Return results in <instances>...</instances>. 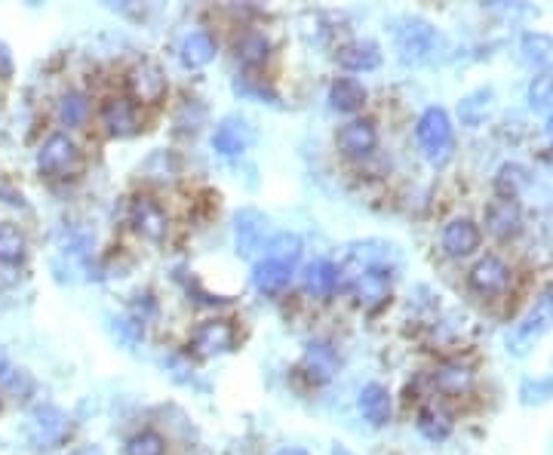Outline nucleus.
Instances as JSON below:
<instances>
[{"instance_id":"39448f33","label":"nucleus","mask_w":553,"mask_h":455,"mask_svg":"<svg viewBox=\"0 0 553 455\" xmlns=\"http://www.w3.org/2000/svg\"><path fill=\"white\" fill-rule=\"evenodd\" d=\"M126 90H130L126 99H130L133 105H157V102H163V96L169 90L166 71L157 62H139L130 68V74H126Z\"/></svg>"},{"instance_id":"9d476101","label":"nucleus","mask_w":553,"mask_h":455,"mask_svg":"<svg viewBox=\"0 0 553 455\" xmlns=\"http://www.w3.org/2000/svg\"><path fill=\"white\" fill-rule=\"evenodd\" d=\"M99 120L114 139H126L139 133V111L126 96H108L99 108Z\"/></svg>"},{"instance_id":"9b49d317","label":"nucleus","mask_w":553,"mask_h":455,"mask_svg":"<svg viewBox=\"0 0 553 455\" xmlns=\"http://www.w3.org/2000/svg\"><path fill=\"white\" fill-rule=\"evenodd\" d=\"M486 231L495 240H504V243L520 237V231H523V210H520V203L510 200V197H495L489 203V210H486Z\"/></svg>"},{"instance_id":"ddd939ff","label":"nucleus","mask_w":553,"mask_h":455,"mask_svg":"<svg viewBox=\"0 0 553 455\" xmlns=\"http://www.w3.org/2000/svg\"><path fill=\"white\" fill-rule=\"evenodd\" d=\"M467 283H471V289L477 296H483V299L501 296L507 289V283H510V268L498 256H486V259H480L471 268V274H467Z\"/></svg>"},{"instance_id":"2f4dec72","label":"nucleus","mask_w":553,"mask_h":455,"mask_svg":"<svg viewBox=\"0 0 553 455\" xmlns=\"http://www.w3.org/2000/svg\"><path fill=\"white\" fill-rule=\"evenodd\" d=\"M529 108L544 117L553 120V77L550 74H538L529 84Z\"/></svg>"},{"instance_id":"0eeeda50","label":"nucleus","mask_w":553,"mask_h":455,"mask_svg":"<svg viewBox=\"0 0 553 455\" xmlns=\"http://www.w3.org/2000/svg\"><path fill=\"white\" fill-rule=\"evenodd\" d=\"M130 225L145 240H151V243H160L169 234V216H166V210H163V206L154 197H148V194L133 197V203H130Z\"/></svg>"},{"instance_id":"e433bc0d","label":"nucleus","mask_w":553,"mask_h":455,"mask_svg":"<svg viewBox=\"0 0 553 455\" xmlns=\"http://www.w3.org/2000/svg\"><path fill=\"white\" fill-rule=\"evenodd\" d=\"M114 333H117L126 345H136V342H142V336H145V323H142V320H130V317H120V320H114Z\"/></svg>"},{"instance_id":"b1692460","label":"nucleus","mask_w":553,"mask_h":455,"mask_svg":"<svg viewBox=\"0 0 553 455\" xmlns=\"http://www.w3.org/2000/svg\"><path fill=\"white\" fill-rule=\"evenodd\" d=\"M216 53H219V44L209 31H191L179 47V59L185 68H206L216 59Z\"/></svg>"},{"instance_id":"cd10ccee","label":"nucleus","mask_w":553,"mask_h":455,"mask_svg":"<svg viewBox=\"0 0 553 455\" xmlns=\"http://www.w3.org/2000/svg\"><path fill=\"white\" fill-rule=\"evenodd\" d=\"M418 434L424 440H431V443H443L449 434H452V416L443 409V406H424L418 412Z\"/></svg>"},{"instance_id":"f03ea898","label":"nucleus","mask_w":553,"mask_h":455,"mask_svg":"<svg viewBox=\"0 0 553 455\" xmlns=\"http://www.w3.org/2000/svg\"><path fill=\"white\" fill-rule=\"evenodd\" d=\"M446 50V40L443 34L428 22V19H406L397 28V53L406 65H424V62H434L440 53Z\"/></svg>"},{"instance_id":"bb28decb","label":"nucleus","mask_w":553,"mask_h":455,"mask_svg":"<svg viewBox=\"0 0 553 455\" xmlns=\"http://www.w3.org/2000/svg\"><path fill=\"white\" fill-rule=\"evenodd\" d=\"M492 105H495V93L489 87L474 90L458 102V117L464 127H480V123H486V117L492 114Z\"/></svg>"},{"instance_id":"f257e3e1","label":"nucleus","mask_w":553,"mask_h":455,"mask_svg":"<svg viewBox=\"0 0 553 455\" xmlns=\"http://www.w3.org/2000/svg\"><path fill=\"white\" fill-rule=\"evenodd\" d=\"M74 434V422L68 412H62L59 406H34L28 412V419L22 425V437L34 452H56L62 449Z\"/></svg>"},{"instance_id":"2eb2a0df","label":"nucleus","mask_w":553,"mask_h":455,"mask_svg":"<svg viewBox=\"0 0 553 455\" xmlns=\"http://www.w3.org/2000/svg\"><path fill=\"white\" fill-rule=\"evenodd\" d=\"M252 145V127L240 117H225L216 133H212V148L222 157H240Z\"/></svg>"},{"instance_id":"72a5a7b5","label":"nucleus","mask_w":553,"mask_h":455,"mask_svg":"<svg viewBox=\"0 0 553 455\" xmlns=\"http://www.w3.org/2000/svg\"><path fill=\"white\" fill-rule=\"evenodd\" d=\"M529 185V173L520 167V163H507V167L498 170V179H495V188H498V197H510L517 200L520 191Z\"/></svg>"},{"instance_id":"4be33fe9","label":"nucleus","mask_w":553,"mask_h":455,"mask_svg":"<svg viewBox=\"0 0 553 455\" xmlns=\"http://www.w3.org/2000/svg\"><path fill=\"white\" fill-rule=\"evenodd\" d=\"M520 56L532 71L550 74L553 71V37L544 31H526L520 40Z\"/></svg>"},{"instance_id":"37998d69","label":"nucleus","mask_w":553,"mask_h":455,"mask_svg":"<svg viewBox=\"0 0 553 455\" xmlns=\"http://www.w3.org/2000/svg\"><path fill=\"white\" fill-rule=\"evenodd\" d=\"M7 366V354H4V348H0V369Z\"/></svg>"},{"instance_id":"412c9836","label":"nucleus","mask_w":553,"mask_h":455,"mask_svg":"<svg viewBox=\"0 0 553 455\" xmlns=\"http://www.w3.org/2000/svg\"><path fill=\"white\" fill-rule=\"evenodd\" d=\"M335 62L345 71H375L381 65V50L375 40H351V44L338 47Z\"/></svg>"},{"instance_id":"473e14b6","label":"nucleus","mask_w":553,"mask_h":455,"mask_svg":"<svg viewBox=\"0 0 553 455\" xmlns=\"http://www.w3.org/2000/svg\"><path fill=\"white\" fill-rule=\"evenodd\" d=\"M305 366L311 369V379L326 382L332 372H335V351L326 342H314L305 351Z\"/></svg>"},{"instance_id":"a211bd4d","label":"nucleus","mask_w":553,"mask_h":455,"mask_svg":"<svg viewBox=\"0 0 553 455\" xmlns=\"http://www.w3.org/2000/svg\"><path fill=\"white\" fill-rule=\"evenodd\" d=\"M302 286H305V293L317 302L332 299L335 289H338V265H332L329 259L308 262L305 271H302Z\"/></svg>"},{"instance_id":"1a4fd4ad","label":"nucleus","mask_w":553,"mask_h":455,"mask_svg":"<svg viewBox=\"0 0 553 455\" xmlns=\"http://www.w3.org/2000/svg\"><path fill=\"white\" fill-rule=\"evenodd\" d=\"M265 234H268V219L246 206L234 216V243H237V253L243 259H252L259 250H265Z\"/></svg>"},{"instance_id":"423d86ee","label":"nucleus","mask_w":553,"mask_h":455,"mask_svg":"<svg viewBox=\"0 0 553 455\" xmlns=\"http://www.w3.org/2000/svg\"><path fill=\"white\" fill-rule=\"evenodd\" d=\"M237 329L231 320H203L191 333V351L197 357H219L234 351Z\"/></svg>"},{"instance_id":"f3484780","label":"nucleus","mask_w":553,"mask_h":455,"mask_svg":"<svg viewBox=\"0 0 553 455\" xmlns=\"http://www.w3.org/2000/svg\"><path fill=\"white\" fill-rule=\"evenodd\" d=\"M553 323V314H550V305H547V299L514 329V336L507 339V345H510V351H514L517 357H523L544 333H547V326Z\"/></svg>"},{"instance_id":"5701e85b","label":"nucleus","mask_w":553,"mask_h":455,"mask_svg":"<svg viewBox=\"0 0 553 455\" xmlns=\"http://www.w3.org/2000/svg\"><path fill=\"white\" fill-rule=\"evenodd\" d=\"M369 93L366 87L360 84L357 77H335L332 87H329V105L338 111V114H354L366 105Z\"/></svg>"},{"instance_id":"a878e982","label":"nucleus","mask_w":553,"mask_h":455,"mask_svg":"<svg viewBox=\"0 0 553 455\" xmlns=\"http://www.w3.org/2000/svg\"><path fill=\"white\" fill-rule=\"evenodd\" d=\"M302 237L299 234H292V231H280V234H274L268 243H265V259H271V262H280V265H286V268H295L302 262Z\"/></svg>"},{"instance_id":"79ce46f5","label":"nucleus","mask_w":553,"mask_h":455,"mask_svg":"<svg viewBox=\"0 0 553 455\" xmlns=\"http://www.w3.org/2000/svg\"><path fill=\"white\" fill-rule=\"evenodd\" d=\"M77 455H105V452H102V449H93V446H90V449H80Z\"/></svg>"},{"instance_id":"6ab92c4d","label":"nucleus","mask_w":553,"mask_h":455,"mask_svg":"<svg viewBox=\"0 0 553 455\" xmlns=\"http://www.w3.org/2000/svg\"><path fill=\"white\" fill-rule=\"evenodd\" d=\"M474 385V366L464 360H446L434 372V388L446 397H461Z\"/></svg>"},{"instance_id":"58836bf2","label":"nucleus","mask_w":553,"mask_h":455,"mask_svg":"<svg viewBox=\"0 0 553 455\" xmlns=\"http://www.w3.org/2000/svg\"><path fill=\"white\" fill-rule=\"evenodd\" d=\"M7 77H13V53L4 40H0V80H7Z\"/></svg>"},{"instance_id":"4468645a","label":"nucleus","mask_w":553,"mask_h":455,"mask_svg":"<svg viewBox=\"0 0 553 455\" xmlns=\"http://www.w3.org/2000/svg\"><path fill=\"white\" fill-rule=\"evenodd\" d=\"M480 240H483L480 225L471 222V219H464V216L446 222V228H443V234H440L443 250H446V256H452V259H464V256L477 253V250H480Z\"/></svg>"},{"instance_id":"c03bdc74","label":"nucleus","mask_w":553,"mask_h":455,"mask_svg":"<svg viewBox=\"0 0 553 455\" xmlns=\"http://www.w3.org/2000/svg\"><path fill=\"white\" fill-rule=\"evenodd\" d=\"M547 305H550V314H553V293L547 296Z\"/></svg>"},{"instance_id":"a19ab883","label":"nucleus","mask_w":553,"mask_h":455,"mask_svg":"<svg viewBox=\"0 0 553 455\" xmlns=\"http://www.w3.org/2000/svg\"><path fill=\"white\" fill-rule=\"evenodd\" d=\"M332 455H354V452H351L348 446H342V443H335V446H332Z\"/></svg>"},{"instance_id":"4c0bfd02","label":"nucleus","mask_w":553,"mask_h":455,"mask_svg":"<svg viewBox=\"0 0 553 455\" xmlns=\"http://www.w3.org/2000/svg\"><path fill=\"white\" fill-rule=\"evenodd\" d=\"M0 197H4V203H10V206H25V197H22V191H16L10 182H4L0 179Z\"/></svg>"},{"instance_id":"c756f323","label":"nucleus","mask_w":553,"mask_h":455,"mask_svg":"<svg viewBox=\"0 0 553 455\" xmlns=\"http://www.w3.org/2000/svg\"><path fill=\"white\" fill-rule=\"evenodd\" d=\"M87 117H90V99L83 96V93L71 90V93H65L59 99V120L65 123L68 130L83 127V123H87Z\"/></svg>"},{"instance_id":"f704fd0d","label":"nucleus","mask_w":553,"mask_h":455,"mask_svg":"<svg viewBox=\"0 0 553 455\" xmlns=\"http://www.w3.org/2000/svg\"><path fill=\"white\" fill-rule=\"evenodd\" d=\"M166 440L157 431H139L126 440V455H163Z\"/></svg>"},{"instance_id":"f8f14e48","label":"nucleus","mask_w":553,"mask_h":455,"mask_svg":"<svg viewBox=\"0 0 553 455\" xmlns=\"http://www.w3.org/2000/svg\"><path fill=\"white\" fill-rule=\"evenodd\" d=\"M335 145L345 157H369L378 148V130L369 117H354L348 120L335 136Z\"/></svg>"},{"instance_id":"c9c22d12","label":"nucleus","mask_w":553,"mask_h":455,"mask_svg":"<svg viewBox=\"0 0 553 455\" xmlns=\"http://www.w3.org/2000/svg\"><path fill=\"white\" fill-rule=\"evenodd\" d=\"M520 397L526 406H541L553 397V376H535L520 385Z\"/></svg>"},{"instance_id":"7c9ffc66","label":"nucleus","mask_w":553,"mask_h":455,"mask_svg":"<svg viewBox=\"0 0 553 455\" xmlns=\"http://www.w3.org/2000/svg\"><path fill=\"white\" fill-rule=\"evenodd\" d=\"M0 391L7 397H16V400H25L34 394V379L28 369H19V366H4L0 369Z\"/></svg>"},{"instance_id":"ea45409f","label":"nucleus","mask_w":553,"mask_h":455,"mask_svg":"<svg viewBox=\"0 0 553 455\" xmlns=\"http://www.w3.org/2000/svg\"><path fill=\"white\" fill-rule=\"evenodd\" d=\"M274 455H308L305 449H295V446H286V449H280V452H274Z\"/></svg>"},{"instance_id":"20e7f679","label":"nucleus","mask_w":553,"mask_h":455,"mask_svg":"<svg viewBox=\"0 0 553 455\" xmlns=\"http://www.w3.org/2000/svg\"><path fill=\"white\" fill-rule=\"evenodd\" d=\"M80 170V148L68 133H53L37 148V173L47 179H68Z\"/></svg>"},{"instance_id":"c85d7f7f","label":"nucleus","mask_w":553,"mask_h":455,"mask_svg":"<svg viewBox=\"0 0 553 455\" xmlns=\"http://www.w3.org/2000/svg\"><path fill=\"white\" fill-rule=\"evenodd\" d=\"M28 256V237L13 222H0V265H19Z\"/></svg>"},{"instance_id":"7ed1b4c3","label":"nucleus","mask_w":553,"mask_h":455,"mask_svg":"<svg viewBox=\"0 0 553 455\" xmlns=\"http://www.w3.org/2000/svg\"><path fill=\"white\" fill-rule=\"evenodd\" d=\"M415 139L431 163H446L452 157L455 148V130H452V120L446 114V108L434 105L418 117V127H415Z\"/></svg>"},{"instance_id":"393cba45","label":"nucleus","mask_w":553,"mask_h":455,"mask_svg":"<svg viewBox=\"0 0 553 455\" xmlns=\"http://www.w3.org/2000/svg\"><path fill=\"white\" fill-rule=\"evenodd\" d=\"M234 53H237V62L246 65V68H259L268 62L271 56V40L262 34V31H246L237 37V44H234Z\"/></svg>"},{"instance_id":"aec40b11","label":"nucleus","mask_w":553,"mask_h":455,"mask_svg":"<svg viewBox=\"0 0 553 455\" xmlns=\"http://www.w3.org/2000/svg\"><path fill=\"white\" fill-rule=\"evenodd\" d=\"M292 277H295V268H286L271 259H259L252 268V286L259 289L262 296H283L292 286Z\"/></svg>"},{"instance_id":"6e6552de","label":"nucleus","mask_w":553,"mask_h":455,"mask_svg":"<svg viewBox=\"0 0 553 455\" xmlns=\"http://www.w3.org/2000/svg\"><path fill=\"white\" fill-rule=\"evenodd\" d=\"M351 289H354V299H357L360 308L375 311V308H381V305H385V302L391 299L394 274H391V268H366V271L351 283Z\"/></svg>"},{"instance_id":"dca6fc26","label":"nucleus","mask_w":553,"mask_h":455,"mask_svg":"<svg viewBox=\"0 0 553 455\" xmlns=\"http://www.w3.org/2000/svg\"><path fill=\"white\" fill-rule=\"evenodd\" d=\"M357 406H360V416L372 425V428H385L394 416V403H391V391L378 382H369L363 385L360 397H357Z\"/></svg>"}]
</instances>
